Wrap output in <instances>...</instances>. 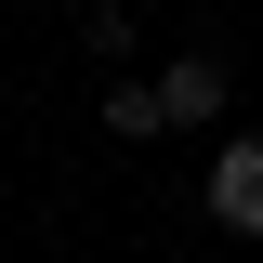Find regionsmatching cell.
Instances as JSON below:
<instances>
[{"label":"cell","instance_id":"cell-3","mask_svg":"<svg viewBox=\"0 0 263 263\" xmlns=\"http://www.w3.org/2000/svg\"><path fill=\"white\" fill-rule=\"evenodd\" d=\"M92 132H119V145H158V132H171V105H158V79H105V105H92Z\"/></svg>","mask_w":263,"mask_h":263},{"label":"cell","instance_id":"cell-1","mask_svg":"<svg viewBox=\"0 0 263 263\" xmlns=\"http://www.w3.org/2000/svg\"><path fill=\"white\" fill-rule=\"evenodd\" d=\"M197 197H211V224H224V237H263V132H224Z\"/></svg>","mask_w":263,"mask_h":263},{"label":"cell","instance_id":"cell-2","mask_svg":"<svg viewBox=\"0 0 263 263\" xmlns=\"http://www.w3.org/2000/svg\"><path fill=\"white\" fill-rule=\"evenodd\" d=\"M224 92H237V66L211 53V40H184V53L158 66V105H171V132H211V119H224Z\"/></svg>","mask_w":263,"mask_h":263}]
</instances>
